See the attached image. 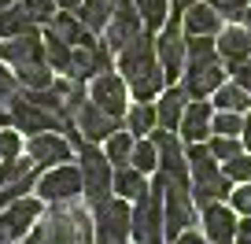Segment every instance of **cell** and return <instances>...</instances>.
Masks as SVG:
<instances>
[{
    "instance_id": "48",
    "label": "cell",
    "mask_w": 251,
    "mask_h": 244,
    "mask_svg": "<svg viewBox=\"0 0 251 244\" xmlns=\"http://www.w3.org/2000/svg\"><path fill=\"white\" fill-rule=\"evenodd\" d=\"M240 141H244V144L251 148V111L244 115V134H240Z\"/></svg>"
},
{
    "instance_id": "39",
    "label": "cell",
    "mask_w": 251,
    "mask_h": 244,
    "mask_svg": "<svg viewBox=\"0 0 251 244\" xmlns=\"http://www.w3.org/2000/svg\"><path fill=\"white\" fill-rule=\"evenodd\" d=\"M222 170L229 174V181H236V185H240V181H251V156H233V159H226V166H222Z\"/></svg>"
},
{
    "instance_id": "7",
    "label": "cell",
    "mask_w": 251,
    "mask_h": 244,
    "mask_svg": "<svg viewBox=\"0 0 251 244\" xmlns=\"http://www.w3.org/2000/svg\"><path fill=\"white\" fill-rule=\"evenodd\" d=\"M159 174H163V170H159ZM163 178H166V174H163ZM163 222H166V237H170V244L177 241V233L192 229V222H196V207H192V189H188V185H177V181L166 178Z\"/></svg>"
},
{
    "instance_id": "47",
    "label": "cell",
    "mask_w": 251,
    "mask_h": 244,
    "mask_svg": "<svg viewBox=\"0 0 251 244\" xmlns=\"http://www.w3.org/2000/svg\"><path fill=\"white\" fill-rule=\"evenodd\" d=\"M0 244H11V229H8V218L0 211Z\"/></svg>"
},
{
    "instance_id": "42",
    "label": "cell",
    "mask_w": 251,
    "mask_h": 244,
    "mask_svg": "<svg viewBox=\"0 0 251 244\" xmlns=\"http://www.w3.org/2000/svg\"><path fill=\"white\" fill-rule=\"evenodd\" d=\"M19 148H23L19 134H15V130H4V126H0V159H15Z\"/></svg>"
},
{
    "instance_id": "20",
    "label": "cell",
    "mask_w": 251,
    "mask_h": 244,
    "mask_svg": "<svg viewBox=\"0 0 251 244\" xmlns=\"http://www.w3.org/2000/svg\"><path fill=\"white\" fill-rule=\"evenodd\" d=\"M4 218H8L11 241H19V237H26L33 226H37V218H41V200H33V196L11 200V204L4 207Z\"/></svg>"
},
{
    "instance_id": "5",
    "label": "cell",
    "mask_w": 251,
    "mask_h": 244,
    "mask_svg": "<svg viewBox=\"0 0 251 244\" xmlns=\"http://www.w3.org/2000/svg\"><path fill=\"white\" fill-rule=\"evenodd\" d=\"M78 156H81V185H85L81 196L89 200V207H96L100 200L115 196V166H111V159L103 152H96L93 141L81 144Z\"/></svg>"
},
{
    "instance_id": "22",
    "label": "cell",
    "mask_w": 251,
    "mask_h": 244,
    "mask_svg": "<svg viewBox=\"0 0 251 244\" xmlns=\"http://www.w3.org/2000/svg\"><path fill=\"white\" fill-rule=\"evenodd\" d=\"M211 118H214V104H207V100L188 104L185 115H181V137H185L188 144L203 141V137L211 134Z\"/></svg>"
},
{
    "instance_id": "10",
    "label": "cell",
    "mask_w": 251,
    "mask_h": 244,
    "mask_svg": "<svg viewBox=\"0 0 251 244\" xmlns=\"http://www.w3.org/2000/svg\"><path fill=\"white\" fill-rule=\"evenodd\" d=\"M151 141H155V152H159V170L166 174L170 181H177V185H188L192 189V170H188V152L181 148V141L170 134L166 126L151 130Z\"/></svg>"
},
{
    "instance_id": "34",
    "label": "cell",
    "mask_w": 251,
    "mask_h": 244,
    "mask_svg": "<svg viewBox=\"0 0 251 244\" xmlns=\"http://www.w3.org/2000/svg\"><path fill=\"white\" fill-rule=\"evenodd\" d=\"M133 4H137L148 30H163L166 19H170V0H133Z\"/></svg>"
},
{
    "instance_id": "19",
    "label": "cell",
    "mask_w": 251,
    "mask_h": 244,
    "mask_svg": "<svg viewBox=\"0 0 251 244\" xmlns=\"http://www.w3.org/2000/svg\"><path fill=\"white\" fill-rule=\"evenodd\" d=\"M203 233L211 244H233L236 237V211L233 207H222L218 200L214 204H203Z\"/></svg>"
},
{
    "instance_id": "24",
    "label": "cell",
    "mask_w": 251,
    "mask_h": 244,
    "mask_svg": "<svg viewBox=\"0 0 251 244\" xmlns=\"http://www.w3.org/2000/svg\"><path fill=\"white\" fill-rule=\"evenodd\" d=\"M185 108H188V93H185V85H166L163 93H159V104H155L159 126H166V130L181 126V115H185Z\"/></svg>"
},
{
    "instance_id": "16",
    "label": "cell",
    "mask_w": 251,
    "mask_h": 244,
    "mask_svg": "<svg viewBox=\"0 0 251 244\" xmlns=\"http://www.w3.org/2000/svg\"><path fill=\"white\" fill-rule=\"evenodd\" d=\"M0 59L11 67L19 63H33V59H45V37L37 30L19 33V37H0Z\"/></svg>"
},
{
    "instance_id": "52",
    "label": "cell",
    "mask_w": 251,
    "mask_h": 244,
    "mask_svg": "<svg viewBox=\"0 0 251 244\" xmlns=\"http://www.w3.org/2000/svg\"><path fill=\"white\" fill-rule=\"evenodd\" d=\"M244 26H248V30H251V8L244 11Z\"/></svg>"
},
{
    "instance_id": "33",
    "label": "cell",
    "mask_w": 251,
    "mask_h": 244,
    "mask_svg": "<svg viewBox=\"0 0 251 244\" xmlns=\"http://www.w3.org/2000/svg\"><path fill=\"white\" fill-rule=\"evenodd\" d=\"M41 37H45V59H48V67H52V71H59V74H71L74 48L63 45V41L52 37V33H41Z\"/></svg>"
},
{
    "instance_id": "3",
    "label": "cell",
    "mask_w": 251,
    "mask_h": 244,
    "mask_svg": "<svg viewBox=\"0 0 251 244\" xmlns=\"http://www.w3.org/2000/svg\"><path fill=\"white\" fill-rule=\"evenodd\" d=\"M163 189H166V178L155 170L151 174V185L137 196V207H133V241L137 244H163V237H166Z\"/></svg>"
},
{
    "instance_id": "45",
    "label": "cell",
    "mask_w": 251,
    "mask_h": 244,
    "mask_svg": "<svg viewBox=\"0 0 251 244\" xmlns=\"http://www.w3.org/2000/svg\"><path fill=\"white\" fill-rule=\"evenodd\" d=\"M236 244H251V215H244V222H236Z\"/></svg>"
},
{
    "instance_id": "43",
    "label": "cell",
    "mask_w": 251,
    "mask_h": 244,
    "mask_svg": "<svg viewBox=\"0 0 251 244\" xmlns=\"http://www.w3.org/2000/svg\"><path fill=\"white\" fill-rule=\"evenodd\" d=\"M19 89H23V85H19V78H15L11 71H4V67H0V104H11V96H15Z\"/></svg>"
},
{
    "instance_id": "30",
    "label": "cell",
    "mask_w": 251,
    "mask_h": 244,
    "mask_svg": "<svg viewBox=\"0 0 251 244\" xmlns=\"http://www.w3.org/2000/svg\"><path fill=\"white\" fill-rule=\"evenodd\" d=\"M214 108L218 111H240V115H248L251 111V93L244 85H226V81H222L218 89H214Z\"/></svg>"
},
{
    "instance_id": "11",
    "label": "cell",
    "mask_w": 251,
    "mask_h": 244,
    "mask_svg": "<svg viewBox=\"0 0 251 244\" xmlns=\"http://www.w3.org/2000/svg\"><path fill=\"white\" fill-rule=\"evenodd\" d=\"M8 111H11V122H15L19 134H48V130H67V126H63V118H55L52 111H45L41 104H33L30 96H26V89H19V93L11 96Z\"/></svg>"
},
{
    "instance_id": "12",
    "label": "cell",
    "mask_w": 251,
    "mask_h": 244,
    "mask_svg": "<svg viewBox=\"0 0 251 244\" xmlns=\"http://www.w3.org/2000/svg\"><path fill=\"white\" fill-rule=\"evenodd\" d=\"M222 81H226L222 55H214V59H188L185 74H181V85H185V93L192 96V100H207Z\"/></svg>"
},
{
    "instance_id": "15",
    "label": "cell",
    "mask_w": 251,
    "mask_h": 244,
    "mask_svg": "<svg viewBox=\"0 0 251 244\" xmlns=\"http://www.w3.org/2000/svg\"><path fill=\"white\" fill-rule=\"evenodd\" d=\"M111 48L103 45V41H89V45H78L74 48V63H71V74L67 78H81V81H89V78H96V74H103V71H111Z\"/></svg>"
},
{
    "instance_id": "36",
    "label": "cell",
    "mask_w": 251,
    "mask_h": 244,
    "mask_svg": "<svg viewBox=\"0 0 251 244\" xmlns=\"http://www.w3.org/2000/svg\"><path fill=\"white\" fill-rule=\"evenodd\" d=\"M211 134L240 137V134H244V115H240V111H218V115L211 118Z\"/></svg>"
},
{
    "instance_id": "46",
    "label": "cell",
    "mask_w": 251,
    "mask_h": 244,
    "mask_svg": "<svg viewBox=\"0 0 251 244\" xmlns=\"http://www.w3.org/2000/svg\"><path fill=\"white\" fill-rule=\"evenodd\" d=\"M174 244H207L203 233H192V229H185V233H177V241Z\"/></svg>"
},
{
    "instance_id": "28",
    "label": "cell",
    "mask_w": 251,
    "mask_h": 244,
    "mask_svg": "<svg viewBox=\"0 0 251 244\" xmlns=\"http://www.w3.org/2000/svg\"><path fill=\"white\" fill-rule=\"evenodd\" d=\"M111 15H115V0H81V23H85V30L93 33H103L111 23Z\"/></svg>"
},
{
    "instance_id": "50",
    "label": "cell",
    "mask_w": 251,
    "mask_h": 244,
    "mask_svg": "<svg viewBox=\"0 0 251 244\" xmlns=\"http://www.w3.org/2000/svg\"><path fill=\"white\" fill-rule=\"evenodd\" d=\"M55 4H59V8H67V11H71V8H81V0H55Z\"/></svg>"
},
{
    "instance_id": "4",
    "label": "cell",
    "mask_w": 251,
    "mask_h": 244,
    "mask_svg": "<svg viewBox=\"0 0 251 244\" xmlns=\"http://www.w3.org/2000/svg\"><path fill=\"white\" fill-rule=\"evenodd\" d=\"M48 226V241L52 244H96V229L89 222V211L71 204H55L52 215H45Z\"/></svg>"
},
{
    "instance_id": "26",
    "label": "cell",
    "mask_w": 251,
    "mask_h": 244,
    "mask_svg": "<svg viewBox=\"0 0 251 244\" xmlns=\"http://www.w3.org/2000/svg\"><path fill=\"white\" fill-rule=\"evenodd\" d=\"M144 189H148V174L137 170L133 163H129V166H118V170H115V196H122V200H137Z\"/></svg>"
},
{
    "instance_id": "8",
    "label": "cell",
    "mask_w": 251,
    "mask_h": 244,
    "mask_svg": "<svg viewBox=\"0 0 251 244\" xmlns=\"http://www.w3.org/2000/svg\"><path fill=\"white\" fill-rule=\"evenodd\" d=\"M155 52H159V63L166 71V81H177L185 74V63H188V37H185V26L177 23V15L166 19L163 33L155 41Z\"/></svg>"
},
{
    "instance_id": "29",
    "label": "cell",
    "mask_w": 251,
    "mask_h": 244,
    "mask_svg": "<svg viewBox=\"0 0 251 244\" xmlns=\"http://www.w3.org/2000/svg\"><path fill=\"white\" fill-rule=\"evenodd\" d=\"M155 126H159V115H155V108H151L148 100H137L133 108L126 111V130L133 137H148Z\"/></svg>"
},
{
    "instance_id": "31",
    "label": "cell",
    "mask_w": 251,
    "mask_h": 244,
    "mask_svg": "<svg viewBox=\"0 0 251 244\" xmlns=\"http://www.w3.org/2000/svg\"><path fill=\"white\" fill-rule=\"evenodd\" d=\"M133 144H137V137L129 134V130H126V134H122V130H115V134L107 137L103 156L111 159V166H115V170H118V166H129V163H133Z\"/></svg>"
},
{
    "instance_id": "6",
    "label": "cell",
    "mask_w": 251,
    "mask_h": 244,
    "mask_svg": "<svg viewBox=\"0 0 251 244\" xmlns=\"http://www.w3.org/2000/svg\"><path fill=\"white\" fill-rule=\"evenodd\" d=\"M93 229L96 244H126V237H133V211L122 196H107L93 207Z\"/></svg>"
},
{
    "instance_id": "18",
    "label": "cell",
    "mask_w": 251,
    "mask_h": 244,
    "mask_svg": "<svg viewBox=\"0 0 251 244\" xmlns=\"http://www.w3.org/2000/svg\"><path fill=\"white\" fill-rule=\"evenodd\" d=\"M71 152H74V144L67 141V137H59L55 130H48V134H33L30 137L26 156H30L33 163H41V166H52V163H67Z\"/></svg>"
},
{
    "instance_id": "14",
    "label": "cell",
    "mask_w": 251,
    "mask_h": 244,
    "mask_svg": "<svg viewBox=\"0 0 251 244\" xmlns=\"http://www.w3.org/2000/svg\"><path fill=\"white\" fill-rule=\"evenodd\" d=\"M126 78H118L115 71H103L93 78V85H89V100H96L107 115L115 118H126Z\"/></svg>"
},
{
    "instance_id": "27",
    "label": "cell",
    "mask_w": 251,
    "mask_h": 244,
    "mask_svg": "<svg viewBox=\"0 0 251 244\" xmlns=\"http://www.w3.org/2000/svg\"><path fill=\"white\" fill-rule=\"evenodd\" d=\"M15 78L23 89H48L55 81V71L48 67V59H33V63H19Z\"/></svg>"
},
{
    "instance_id": "9",
    "label": "cell",
    "mask_w": 251,
    "mask_h": 244,
    "mask_svg": "<svg viewBox=\"0 0 251 244\" xmlns=\"http://www.w3.org/2000/svg\"><path fill=\"white\" fill-rule=\"evenodd\" d=\"M33 189H37V196L45 200V204H71V200H78L81 192H85V185H81V166L59 163L55 170L41 174Z\"/></svg>"
},
{
    "instance_id": "25",
    "label": "cell",
    "mask_w": 251,
    "mask_h": 244,
    "mask_svg": "<svg viewBox=\"0 0 251 244\" xmlns=\"http://www.w3.org/2000/svg\"><path fill=\"white\" fill-rule=\"evenodd\" d=\"M45 33L59 37L63 45H71V48L89 45V41H93V30H85V23H81V19H74V15H52V19L45 23Z\"/></svg>"
},
{
    "instance_id": "17",
    "label": "cell",
    "mask_w": 251,
    "mask_h": 244,
    "mask_svg": "<svg viewBox=\"0 0 251 244\" xmlns=\"http://www.w3.org/2000/svg\"><path fill=\"white\" fill-rule=\"evenodd\" d=\"M118 122H122V118L107 115L96 100H85V104H81V111L74 115V126H78L89 141H107V137L118 130Z\"/></svg>"
},
{
    "instance_id": "40",
    "label": "cell",
    "mask_w": 251,
    "mask_h": 244,
    "mask_svg": "<svg viewBox=\"0 0 251 244\" xmlns=\"http://www.w3.org/2000/svg\"><path fill=\"white\" fill-rule=\"evenodd\" d=\"M207 4H214L218 15L229 19V23H244V11H248L251 0H207Z\"/></svg>"
},
{
    "instance_id": "49",
    "label": "cell",
    "mask_w": 251,
    "mask_h": 244,
    "mask_svg": "<svg viewBox=\"0 0 251 244\" xmlns=\"http://www.w3.org/2000/svg\"><path fill=\"white\" fill-rule=\"evenodd\" d=\"M170 4H174V11H177V15H181V11H185L188 4H196V0H170Z\"/></svg>"
},
{
    "instance_id": "21",
    "label": "cell",
    "mask_w": 251,
    "mask_h": 244,
    "mask_svg": "<svg viewBox=\"0 0 251 244\" xmlns=\"http://www.w3.org/2000/svg\"><path fill=\"white\" fill-rule=\"evenodd\" d=\"M218 55L226 59V63H240V59H248L251 55V30L248 26H222L218 30Z\"/></svg>"
},
{
    "instance_id": "1",
    "label": "cell",
    "mask_w": 251,
    "mask_h": 244,
    "mask_svg": "<svg viewBox=\"0 0 251 244\" xmlns=\"http://www.w3.org/2000/svg\"><path fill=\"white\" fill-rule=\"evenodd\" d=\"M118 71H122L126 85H129V93H133L137 100H155V96L166 89V71H163V63H159L151 30L148 33L141 30L122 52H118Z\"/></svg>"
},
{
    "instance_id": "38",
    "label": "cell",
    "mask_w": 251,
    "mask_h": 244,
    "mask_svg": "<svg viewBox=\"0 0 251 244\" xmlns=\"http://www.w3.org/2000/svg\"><path fill=\"white\" fill-rule=\"evenodd\" d=\"M19 8H23L37 26H45L48 19L55 15V0H19Z\"/></svg>"
},
{
    "instance_id": "37",
    "label": "cell",
    "mask_w": 251,
    "mask_h": 244,
    "mask_svg": "<svg viewBox=\"0 0 251 244\" xmlns=\"http://www.w3.org/2000/svg\"><path fill=\"white\" fill-rule=\"evenodd\" d=\"M240 137H222V134H214L211 137V144H207V148L214 152V159H218V163H226V159H233V156H240Z\"/></svg>"
},
{
    "instance_id": "2",
    "label": "cell",
    "mask_w": 251,
    "mask_h": 244,
    "mask_svg": "<svg viewBox=\"0 0 251 244\" xmlns=\"http://www.w3.org/2000/svg\"><path fill=\"white\" fill-rule=\"evenodd\" d=\"M188 170H192V196H196L200 204H214V200H222V196L233 192L229 174L218 166L214 152L207 148L203 141L188 144Z\"/></svg>"
},
{
    "instance_id": "35",
    "label": "cell",
    "mask_w": 251,
    "mask_h": 244,
    "mask_svg": "<svg viewBox=\"0 0 251 244\" xmlns=\"http://www.w3.org/2000/svg\"><path fill=\"white\" fill-rule=\"evenodd\" d=\"M133 166L144 174H155L159 170V152H155V141L151 137H137L133 144Z\"/></svg>"
},
{
    "instance_id": "51",
    "label": "cell",
    "mask_w": 251,
    "mask_h": 244,
    "mask_svg": "<svg viewBox=\"0 0 251 244\" xmlns=\"http://www.w3.org/2000/svg\"><path fill=\"white\" fill-rule=\"evenodd\" d=\"M8 118H11V111L4 108V104H0V126H8Z\"/></svg>"
},
{
    "instance_id": "44",
    "label": "cell",
    "mask_w": 251,
    "mask_h": 244,
    "mask_svg": "<svg viewBox=\"0 0 251 244\" xmlns=\"http://www.w3.org/2000/svg\"><path fill=\"white\" fill-rule=\"evenodd\" d=\"M229 74H233L236 85H244L251 93V55H248V59H240V63H229Z\"/></svg>"
},
{
    "instance_id": "32",
    "label": "cell",
    "mask_w": 251,
    "mask_h": 244,
    "mask_svg": "<svg viewBox=\"0 0 251 244\" xmlns=\"http://www.w3.org/2000/svg\"><path fill=\"white\" fill-rule=\"evenodd\" d=\"M30 30H37V23L23 8H15V4L0 8V37H19V33H30Z\"/></svg>"
},
{
    "instance_id": "23",
    "label": "cell",
    "mask_w": 251,
    "mask_h": 244,
    "mask_svg": "<svg viewBox=\"0 0 251 244\" xmlns=\"http://www.w3.org/2000/svg\"><path fill=\"white\" fill-rule=\"evenodd\" d=\"M181 15H185V19H181L185 33H211V37H218L222 23H226V19L218 15V8H214V4H188Z\"/></svg>"
},
{
    "instance_id": "41",
    "label": "cell",
    "mask_w": 251,
    "mask_h": 244,
    "mask_svg": "<svg viewBox=\"0 0 251 244\" xmlns=\"http://www.w3.org/2000/svg\"><path fill=\"white\" fill-rule=\"evenodd\" d=\"M229 200H233L236 215H251V181H240V185L229 192Z\"/></svg>"
},
{
    "instance_id": "13",
    "label": "cell",
    "mask_w": 251,
    "mask_h": 244,
    "mask_svg": "<svg viewBox=\"0 0 251 244\" xmlns=\"http://www.w3.org/2000/svg\"><path fill=\"white\" fill-rule=\"evenodd\" d=\"M141 30H144V19H141V11H137V4L133 0H115V15H111L107 30H103V45L118 55Z\"/></svg>"
}]
</instances>
